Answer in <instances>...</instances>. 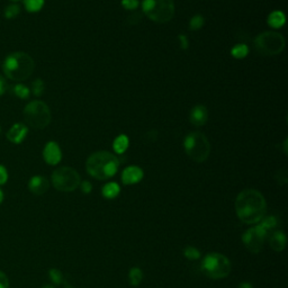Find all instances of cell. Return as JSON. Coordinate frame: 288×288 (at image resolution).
<instances>
[{
    "label": "cell",
    "instance_id": "7bdbcfd3",
    "mask_svg": "<svg viewBox=\"0 0 288 288\" xmlns=\"http://www.w3.org/2000/svg\"><path fill=\"white\" fill-rule=\"evenodd\" d=\"M0 133H1V128H0Z\"/></svg>",
    "mask_w": 288,
    "mask_h": 288
},
{
    "label": "cell",
    "instance_id": "4fadbf2b",
    "mask_svg": "<svg viewBox=\"0 0 288 288\" xmlns=\"http://www.w3.org/2000/svg\"><path fill=\"white\" fill-rule=\"evenodd\" d=\"M189 121L194 126H204L209 121V110L204 105H196L189 113Z\"/></svg>",
    "mask_w": 288,
    "mask_h": 288
},
{
    "label": "cell",
    "instance_id": "7402d4cb",
    "mask_svg": "<svg viewBox=\"0 0 288 288\" xmlns=\"http://www.w3.org/2000/svg\"><path fill=\"white\" fill-rule=\"evenodd\" d=\"M45 0H24L25 8L29 13H37L43 8Z\"/></svg>",
    "mask_w": 288,
    "mask_h": 288
},
{
    "label": "cell",
    "instance_id": "5b68a950",
    "mask_svg": "<svg viewBox=\"0 0 288 288\" xmlns=\"http://www.w3.org/2000/svg\"><path fill=\"white\" fill-rule=\"evenodd\" d=\"M183 149L186 155L195 162L202 163L209 159L210 155V143L206 135L201 132L187 134L183 140Z\"/></svg>",
    "mask_w": 288,
    "mask_h": 288
},
{
    "label": "cell",
    "instance_id": "52a82bcc",
    "mask_svg": "<svg viewBox=\"0 0 288 288\" xmlns=\"http://www.w3.org/2000/svg\"><path fill=\"white\" fill-rule=\"evenodd\" d=\"M24 120L30 128L43 130L51 123V110L44 102L34 101L24 108Z\"/></svg>",
    "mask_w": 288,
    "mask_h": 288
},
{
    "label": "cell",
    "instance_id": "ffe728a7",
    "mask_svg": "<svg viewBox=\"0 0 288 288\" xmlns=\"http://www.w3.org/2000/svg\"><path fill=\"white\" fill-rule=\"evenodd\" d=\"M249 54V47L247 44L244 43H239L231 49V55L234 57V59L237 60H242L244 57H247Z\"/></svg>",
    "mask_w": 288,
    "mask_h": 288
},
{
    "label": "cell",
    "instance_id": "cb8c5ba5",
    "mask_svg": "<svg viewBox=\"0 0 288 288\" xmlns=\"http://www.w3.org/2000/svg\"><path fill=\"white\" fill-rule=\"evenodd\" d=\"M277 218L270 215V216H263L262 220L260 221L259 226H261L263 230H266V231H269V230L275 229L277 226Z\"/></svg>",
    "mask_w": 288,
    "mask_h": 288
},
{
    "label": "cell",
    "instance_id": "3957f363",
    "mask_svg": "<svg viewBox=\"0 0 288 288\" xmlns=\"http://www.w3.org/2000/svg\"><path fill=\"white\" fill-rule=\"evenodd\" d=\"M35 63L32 56L24 52L11 53L6 57L2 69L5 75L15 81H23L28 79L34 72Z\"/></svg>",
    "mask_w": 288,
    "mask_h": 288
},
{
    "label": "cell",
    "instance_id": "f1b7e54d",
    "mask_svg": "<svg viewBox=\"0 0 288 288\" xmlns=\"http://www.w3.org/2000/svg\"><path fill=\"white\" fill-rule=\"evenodd\" d=\"M183 256L189 260H197L201 257V252L195 247H186L183 250Z\"/></svg>",
    "mask_w": 288,
    "mask_h": 288
},
{
    "label": "cell",
    "instance_id": "d590c367",
    "mask_svg": "<svg viewBox=\"0 0 288 288\" xmlns=\"http://www.w3.org/2000/svg\"><path fill=\"white\" fill-rule=\"evenodd\" d=\"M133 18V21H131V22H129V23H131V24H136V23H139L140 22V19H141V16L139 14H132L131 15V16L129 17V19H132Z\"/></svg>",
    "mask_w": 288,
    "mask_h": 288
},
{
    "label": "cell",
    "instance_id": "d6986e66",
    "mask_svg": "<svg viewBox=\"0 0 288 288\" xmlns=\"http://www.w3.org/2000/svg\"><path fill=\"white\" fill-rule=\"evenodd\" d=\"M121 193V187L117 183H108L103 187L102 194L107 199L116 198Z\"/></svg>",
    "mask_w": 288,
    "mask_h": 288
},
{
    "label": "cell",
    "instance_id": "8d00e7d4",
    "mask_svg": "<svg viewBox=\"0 0 288 288\" xmlns=\"http://www.w3.org/2000/svg\"><path fill=\"white\" fill-rule=\"evenodd\" d=\"M237 288H253V286L251 285L250 283L243 282V283H241V284H240L239 287H237Z\"/></svg>",
    "mask_w": 288,
    "mask_h": 288
},
{
    "label": "cell",
    "instance_id": "484cf974",
    "mask_svg": "<svg viewBox=\"0 0 288 288\" xmlns=\"http://www.w3.org/2000/svg\"><path fill=\"white\" fill-rule=\"evenodd\" d=\"M19 13H21V7L16 3H13V5H8L5 8V11H3V15H5L6 18L11 19L17 17Z\"/></svg>",
    "mask_w": 288,
    "mask_h": 288
},
{
    "label": "cell",
    "instance_id": "ac0fdd59",
    "mask_svg": "<svg viewBox=\"0 0 288 288\" xmlns=\"http://www.w3.org/2000/svg\"><path fill=\"white\" fill-rule=\"evenodd\" d=\"M130 147V139L128 135L125 134H121L115 137L113 142V149L114 151L117 153V155H123V153L126 152V150Z\"/></svg>",
    "mask_w": 288,
    "mask_h": 288
},
{
    "label": "cell",
    "instance_id": "ba28073f",
    "mask_svg": "<svg viewBox=\"0 0 288 288\" xmlns=\"http://www.w3.org/2000/svg\"><path fill=\"white\" fill-rule=\"evenodd\" d=\"M255 47L262 55H277L285 49V38L278 32L267 30L255 38Z\"/></svg>",
    "mask_w": 288,
    "mask_h": 288
},
{
    "label": "cell",
    "instance_id": "d6a6232c",
    "mask_svg": "<svg viewBox=\"0 0 288 288\" xmlns=\"http://www.w3.org/2000/svg\"><path fill=\"white\" fill-rule=\"evenodd\" d=\"M80 187H81V190L84 194H90L91 190H93V185L89 182H87V180L80 183Z\"/></svg>",
    "mask_w": 288,
    "mask_h": 288
},
{
    "label": "cell",
    "instance_id": "8992f818",
    "mask_svg": "<svg viewBox=\"0 0 288 288\" xmlns=\"http://www.w3.org/2000/svg\"><path fill=\"white\" fill-rule=\"evenodd\" d=\"M201 268L207 277L212 279H222L230 275L232 264L228 257L218 252H212L203 259Z\"/></svg>",
    "mask_w": 288,
    "mask_h": 288
},
{
    "label": "cell",
    "instance_id": "7a4b0ae2",
    "mask_svg": "<svg viewBox=\"0 0 288 288\" xmlns=\"http://www.w3.org/2000/svg\"><path fill=\"white\" fill-rule=\"evenodd\" d=\"M120 167V160L113 153L98 151L89 156L86 162L87 172L98 180L109 179L116 175Z\"/></svg>",
    "mask_w": 288,
    "mask_h": 288
},
{
    "label": "cell",
    "instance_id": "60d3db41",
    "mask_svg": "<svg viewBox=\"0 0 288 288\" xmlns=\"http://www.w3.org/2000/svg\"><path fill=\"white\" fill-rule=\"evenodd\" d=\"M42 288H54V287L51 286V285H45V286H43Z\"/></svg>",
    "mask_w": 288,
    "mask_h": 288
},
{
    "label": "cell",
    "instance_id": "8fae6325",
    "mask_svg": "<svg viewBox=\"0 0 288 288\" xmlns=\"http://www.w3.org/2000/svg\"><path fill=\"white\" fill-rule=\"evenodd\" d=\"M43 158L45 162L51 166H56L62 159V152L56 142H48L43 150Z\"/></svg>",
    "mask_w": 288,
    "mask_h": 288
},
{
    "label": "cell",
    "instance_id": "9a60e30c",
    "mask_svg": "<svg viewBox=\"0 0 288 288\" xmlns=\"http://www.w3.org/2000/svg\"><path fill=\"white\" fill-rule=\"evenodd\" d=\"M50 183L43 176H34L28 182V189L34 195H43L49 190Z\"/></svg>",
    "mask_w": 288,
    "mask_h": 288
},
{
    "label": "cell",
    "instance_id": "ab89813d",
    "mask_svg": "<svg viewBox=\"0 0 288 288\" xmlns=\"http://www.w3.org/2000/svg\"><path fill=\"white\" fill-rule=\"evenodd\" d=\"M64 288H75V287H72L71 285H69L68 283H64Z\"/></svg>",
    "mask_w": 288,
    "mask_h": 288
},
{
    "label": "cell",
    "instance_id": "1f68e13d",
    "mask_svg": "<svg viewBox=\"0 0 288 288\" xmlns=\"http://www.w3.org/2000/svg\"><path fill=\"white\" fill-rule=\"evenodd\" d=\"M178 42H179L180 49L187 50L188 47H189V41H188L187 36L183 35V34H180V35H178Z\"/></svg>",
    "mask_w": 288,
    "mask_h": 288
},
{
    "label": "cell",
    "instance_id": "f546056e",
    "mask_svg": "<svg viewBox=\"0 0 288 288\" xmlns=\"http://www.w3.org/2000/svg\"><path fill=\"white\" fill-rule=\"evenodd\" d=\"M121 5L126 10H135L139 7V0H122Z\"/></svg>",
    "mask_w": 288,
    "mask_h": 288
},
{
    "label": "cell",
    "instance_id": "9c48e42d",
    "mask_svg": "<svg viewBox=\"0 0 288 288\" xmlns=\"http://www.w3.org/2000/svg\"><path fill=\"white\" fill-rule=\"evenodd\" d=\"M52 185L55 189L64 193L74 191L80 186V176L75 169L70 167H61L53 171L52 174Z\"/></svg>",
    "mask_w": 288,
    "mask_h": 288
},
{
    "label": "cell",
    "instance_id": "b9f144b4",
    "mask_svg": "<svg viewBox=\"0 0 288 288\" xmlns=\"http://www.w3.org/2000/svg\"><path fill=\"white\" fill-rule=\"evenodd\" d=\"M10 1H14V2H16V1H19V0H10Z\"/></svg>",
    "mask_w": 288,
    "mask_h": 288
},
{
    "label": "cell",
    "instance_id": "83f0119b",
    "mask_svg": "<svg viewBox=\"0 0 288 288\" xmlns=\"http://www.w3.org/2000/svg\"><path fill=\"white\" fill-rule=\"evenodd\" d=\"M49 276H50V278H51L52 283H54L55 285H60V284L63 283V275L59 269H55V268L50 269Z\"/></svg>",
    "mask_w": 288,
    "mask_h": 288
},
{
    "label": "cell",
    "instance_id": "603a6c76",
    "mask_svg": "<svg viewBox=\"0 0 288 288\" xmlns=\"http://www.w3.org/2000/svg\"><path fill=\"white\" fill-rule=\"evenodd\" d=\"M13 94L16 96V97L21 98V99H27L29 97V94H30V90L27 86H25V84H15L13 87Z\"/></svg>",
    "mask_w": 288,
    "mask_h": 288
},
{
    "label": "cell",
    "instance_id": "4316f807",
    "mask_svg": "<svg viewBox=\"0 0 288 288\" xmlns=\"http://www.w3.org/2000/svg\"><path fill=\"white\" fill-rule=\"evenodd\" d=\"M45 90V83L42 79H36L34 80L33 83H32V93L37 96V97H40V96L43 95Z\"/></svg>",
    "mask_w": 288,
    "mask_h": 288
},
{
    "label": "cell",
    "instance_id": "5bb4252c",
    "mask_svg": "<svg viewBox=\"0 0 288 288\" xmlns=\"http://www.w3.org/2000/svg\"><path fill=\"white\" fill-rule=\"evenodd\" d=\"M27 133V126L25 124H22V123H17V124L11 126L8 132H7V140L14 144H19L25 140Z\"/></svg>",
    "mask_w": 288,
    "mask_h": 288
},
{
    "label": "cell",
    "instance_id": "7c38bea8",
    "mask_svg": "<svg viewBox=\"0 0 288 288\" xmlns=\"http://www.w3.org/2000/svg\"><path fill=\"white\" fill-rule=\"evenodd\" d=\"M144 177V172L140 167L130 166L122 172V182L124 185H135L139 183Z\"/></svg>",
    "mask_w": 288,
    "mask_h": 288
},
{
    "label": "cell",
    "instance_id": "836d02e7",
    "mask_svg": "<svg viewBox=\"0 0 288 288\" xmlns=\"http://www.w3.org/2000/svg\"><path fill=\"white\" fill-rule=\"evenodd\" d=\"M8 278H7V276L2 271H0V288H8Z\"/></svg>",
    "mask_w": 288,
    "mask_h": 288
},
{
    "label": "cell",
    "instance_id": "44dd1931",
    "mask_svg": "<svg viewBox=\"0 0 288 288\" xmlns=\"http://www.w3.org/2000/svg\"><path fill=\"white\" fill-rule=\"evenodd\" d=\"M143 279V272L139 267H133L129 272V282L132 286H139Z\"/></svg>",
    "mask_w": 288,
    "mask_h": 288
},
{
    "label": "cell",
    "instance_id": "4dcf8cb0",
    "mask_svg": "<svg viewBox=\"0 0 288 288\" xmlns=\"http://www.w3.org/2000/svg\"><path fill=\"white\" fill-rule=\"evenodd\" d=\"M8 180V172H7V169L3 166H0V186L5 185Z\"/></svg>",
    "mask_w": 288,
    "mask_h": 288
},
{
    "label": "cell",
    "instance_id": "74e56055",
    "mask_svg": "<svg viewBox=\"0 0 288 288\" xmlns=\"http://www.w3.org/2000/svg\"><path fill=\"white\" fill-rule=\"evenodd\" d=\"M2 201H3V193H2V190L0 189V204H1Z\"/></svg>",
    "mask_w": 288,
    "mask_h": 288
},
{
    "label": "cell",
    "instance_id": "277c9868",
    "mask_svg": "<svg viewBox=\"0 0 288 288\" xmlns=\"http://www.w3.org/2000/svg\"><path fill=\"white\" fill-rule=\"evenodd\" d=\"M142 10L150 21L166 24L175 16L174 0H143Z\"/></svg>",
    "mask_w": 288,
    "mask_h": 288
},
{
    "label": "cell",
    "instance_id": "f35d334b",
    "mask_svg": "<svg viewBox=\"0 0 288 288\" xmlns=\"http://www.w3.org/2000/svg\"><path fill=\"white\" fill-rule=\"evenodd\" d=\"M284 151H285V153H287V140H285V142H284Z\"/></svg>",
    "mask_w": 288,
    "mask_h": 288
},
{
    "label": "cell",
    "instance_id": "2e32d148",
    "mask_svg": "<svg viewBox=\"0 0 288 288\" xmlns=\"http://www.w3.org/2000/svg\"><path fill=\"white\" fill-rule=\"evenodd\" d=\"M269 244L271 249L276 252L283 251L286 247V236L283 231H276L269 237Z\"/></svg>",
    "mask_w": 288,
    "mask_h": 288
},
{
    "label": "cell",
    "instance_id": "d4e9b609",
    "mask_svg": "<svg viewBox=\"0 0 288 288\" xmlns=\"http://www.w3.org/2000/svg\"><path fill=\"white\" fill-rule=\"evenodd\" d=\"M205 24V18L201 14L194 15L189 21V28L191 30H199Z\"/></svg>",
    "mask_w": 288,
    "mask_h": 288
},
{
    "label": "cell",
    "instance_id": "e0dca14e",
    "mask_svg": "<svg viewBox=\"0 0 288 288\" xmlns=\"http://www.w3.org/2000/svg\"><path fill=\"white\" fill-rule=\"evenodd\" d=\"M285 23H286V16L282 10H274L268 15L267 24L272 28L275 29L282 28L283 26L285 25Z\"/></svg>",
    "mask_w": 288,
    "mask_h": 288
},
{
    "label": "cell",
    "instance_id": "30bf717a",
    "mask_svg": "<svg viewBox=\"0 0 288 288\" xmlns=\"http://www.w3.org/2000/svg\"><path fill=\"white\" fill-rule=\"evenodd\" d=\"M266 236V230H263L261 226L257 225L249 229L248 231H245L243 236H242V241H243L245 248H247L249 251L252 253H259L263 247Z\"/></svg>",
    "mask_w": 288,
    "mask_h": 288
},
{
    "label": "cell",
    "instance_id": "e575fe53",
    "mask_svg": "<svg viewBox=\"0 0 288 288\" xmlns=\"http://www.w3.org/2000/svg\"><path fill=\"white\" fill-rule=\"evenodd\" d=\"M7 90V82L6 80L0 76V96H2L5 94V91Z\"/></svg>",
    "mask_w": 288,
    "mask_h": 288
},
{
    "label": "cell",
    "instance_id": "6da1fadb",
    "mask_svg": "<svg viewBox=\"0 0 288 288\" xmlns=\"http://www.w3.org/2000/svg\"><path fill=\"white\" fill-rule=\"evenodd\" d=\"M236 212L245 224H256L262 220L267 212L263 195L256 189H244L236 196Z\"/></svg>",
    "mask_w": 288,
    "mask_h": 288
}]
</instances>
